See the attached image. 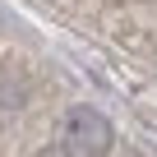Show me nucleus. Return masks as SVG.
I'll list each match as a JSON object with an SVG mask.
<instances>
[{
  "label": "nucleus",
  "instance_id": "f257e3e1",
  "mask_svg": "<svg viewBox=\"0 0 157 157\" xmlns=\"http://www.w3.org/2000/svg\"><path fill=\"white\" fill-rule=\"evenodd\" d=\"M65 143L78 157H106L111 143H116V129H111V120L97 106H69V116H65Z\"/></svg>",
  "mask_w": 157,
  "mask_h": 157
}]
</instances>
